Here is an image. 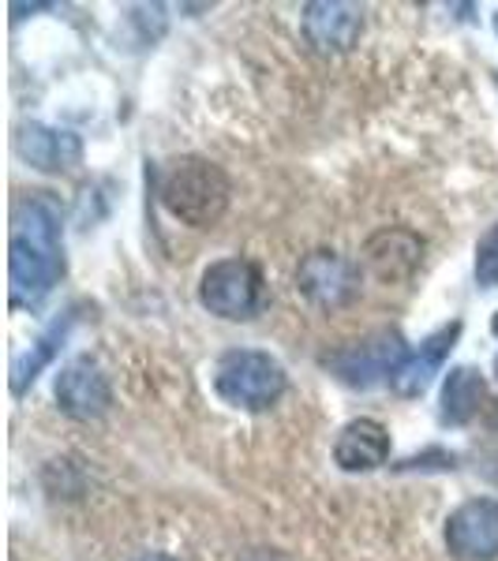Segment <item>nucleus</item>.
Listing matches in <instances>:
<instances>
[{
  "label": "nucleus",
  "mask_w": 498,
  "mask_h": 561,
  "mask_svg": "<svg viewBox=\"0 0 498 561\" xmlns=\"http://www.w3.org/2000/svg\"><path fill=\"white\" fill-rule=\"evenodd\" d=\"M65 274V217L49 192H31L12 206L8 293L12 307H38Z\"/></svg>",
  "instance_id": "nucleus-1"
},
{
  "label": "nucleus",
  "mask_w": 498,
  "mask_h": 561,
  "mask_svg": "<svg viewBox=\"0 0 498 561\" xmlns=\"http://www.w3.org/2000/svg\"><path fill=\"white\" fill-rule=\"evenodd\" d=\"M161 203L177 221L211 229L229 206V176L206 158H180L161 180Z\"/></svg>",
  "instance_id": "nucleus-2"
},
{
  "label": "nucleus",
  "mask_w": 498,
  "mask_h": 561,
  "mask_svg": "<svg viewBox=\"0 0 498 561\" xmlns=\"http://www.w3.org/2000/svg\"><path fill=\"white\" fill-rule=\"evenodd\" d=\"M214 389L240 412H267L285 393V370L270 352L233 348L214 364Z\"/></svg>",
  "instance_id": "nucleus-3"
},
{
  "label": "nucleus",
  "mask_w": 498,
  "mask_h": 561,
  "mask_svg": "<svg viewBox=\"0 0 498 561\" xmlns=\"http://www.w3.org/2000/svg\"><path fill=\"white\" fill-rule=\"evenodd\" d=\"M409 359V345L397 330H375L367 337L352 341V345L338 348L326 356V367L333 378H341L352 389H375L383 382H394V375Z\"/></svg>",
  "instance_id": "nucleus-4"
},
{
  "label": "nucleus",
  "mask_w": 498,
  "mask_h": 561,
  "mask_svg": "<svg viewBox=\"0 0 498 561\" xmlns=\"http://www.w3.org/2000/svg\"><path fill=\"white\" fill-rule=\"evenodd\" d=\"M262 300V277L259 266L248 259H222L206 266L203 280H199V304L217 319H251Z\"/></svg>",
  "instance_id": "nucleus-5"
},
{
  "label": "nucleus",
  "mask_w": 498,
  "mask_h": 561,
  "mask_svg": "<svg viewBox=\"0 0 498 561\" xmlns=\"http://www.w3.org/2000/svg\"><path fill=\"white\" fill-rule=\"evenodd\" d=\"M360 285V270L349 259H341L338 251H312L304 255V262L296 266V288L307 304L315 307H346L356 296Z\"/></svg>",
  "instance_id": "nucleus-6"
},
{
  "label": "nucleus",
  "mask_w": 498,
  "mask_h": 561,
  "mask_svg": "<svg viewBox=\"0 0 498 561\" xmlns=\"http://www.w3.org/2000/svg\"><path fill=\"white\" fill-rule=\"evenodd\" d=\"M446 547L457 561H495L498 558V502L473 497L457 505L446 520Z\"/></svg>",
  "instance_id": "nucleus-7"
},
{
  "label": "nucleus",
  "mask_w": 498,
  "mask_h": 561,
  "mask_svg": "<svg viewBox=\"0 0 498 561\" xmlns=\"http://www.w3.org/2000/svg\"><path fill=\"white\" fill-rule=\"evenodd\" d=\"M57 404H60V412L79 423L102 420L109 412V404H113V389H109V378L102 375V367L90 356L71 359L57 375Z\"/></svg>",
  "instance_id": "nucleus-8"
},
{
  "label": "nucleus",
  "mask_w": 498,
  "mask_h": 561,
  "mask_svg": "<svg viewBox=\"0 0 498 561\" xmlns=\"http://www.w3.org/2000/svg\"><path fill=\"white\" fill-rule=\"evenodd\" d=\"M423 259V240L409 229H378L375 237L364 243V270L378 285H401L420 270Z\"/></svg>",
  "instance_id": "nucleus-9"
},
{
  "label": "nucleus",
  "mask_w": 498,
  "mask_h": 561,
  "mask_svg": "<svg viewBox=\"0 0 498 561\" xmlns=\"http://www.w3.org/2000/svg\"><path fill=\"white\" fill-rule=\"evenodd\" d=\"M15 153L38 173H71L83 165V142L79 135L45 128V124H20L15 128Z\"/></svg>",
  "instance_id": "nucleus-10"
},
{
  "label": "nucleus",
  "mask_w": 498,
  "mask_h": 561,
  "mask_svg": "<svg viewBox=\"0 0 498 561\" xmlns=\"http://www.w3.org/2000/svg\"><path fill=\"white\" fill-rule=\"evenodd\" d=\"M364 31V12L346 0H315L304 8V38L319 53H349Z\"/></svg>",
  "instance_id": "nucleus-11"
},
{
  "label": "nucleus",
  "mask_w": 498,
  "mask_h": 561,
  "mask_svg": "<svg viewBox=\"0 0 498 561\" xmlns=\"http://www.w3.org/2000/svg\"><path fill=\"white\" fill-rule=\"evenodd\" d=\"M391 457V431L378 420H352L333 442V465L341 472H375Z\"/></svg>",
  "instance_id": "nucleus-12"
},
{
  "label": "nucleus",
  "mask_w": 498,
  "mask_h": 561,
  "mask_svg": "<svg viewBox=\"0 0 498 561\" xmlns=\"http://www.w3.org/2000/svg\"><path fill=\"white\" fill-rule=\"evenodd\" d=\"M461 337V322H450L442 325V330H434L428 341H423L420 348L409 352V359L401 364V370L394 375V393L401 397H420L423 389L434 382V375H439V367L446 364L450 348H454V341Z\"/></svg>",
  "instance_id": "nucleus-13"
},
{
  "label": "nucleus",
  "mask_w": 498,
  "mask_h": 561,
  "mask_svg": "<svg viewBox=\"0 0 498 561\" xmlns=\"http://www.w3.org/2000/svg\"><path fill=\"white\" fill-rule=\"evenodd\" d=\"M487 401V382L476 367H454L442 382V423L465 427Z\"/></svg>",
  "instance_id": "nucleus-14"
},
{
  "label": "nucleus",
  "mask_w": 498,
  "mask_h": 561,
  "mask_svg": "<svg viewBox=\"0 0 498 561\" xmlns=\"http://www.w3.org/2000/svg\"><path fill=\"white\" fill-rule=\"evenodd\" d=\"M71 322H76V319H71V314H65V319H60V322H53L49 330H45L42 337L31 345V352H23V356L15 359V364H12V393H23V389L31 386L45 367H49V359L57 356L60 345H65V337H68Z\"/></svg>",
  "instance_id": "nucleus-15"
},
{
  "label": "nucleus",
  "mask_w": 498,
  "mask_h": 561,
  "mask_svg": "<svg viewBox=\"0 0 498 561\" xmlns=\"http://www.w3.org/2000/svg\"><path fill=\"white\" fill-rule=\"evenodd\" d=\"M473 270H476L479 288H498V221L484 232V237H479Z\"/></svg>",
  "instance_id": "nucleus-16"
},
{
  "label": "nucleus",
  "mask_w": 498,
  "mask_h": 561,
  "mask_svg": "<svg viewBox=\"0 0 498 561\" xmlns=\"http://www.w3.org/2000/svg\"><path fill=\"white\" fill-rule=\"evenodd\" d=\"M135 561H177V558H169V554H139Z\"/></svg>",
  "instance_id": "nucleus-17"
},
{
  "label": "nucleus",
  "mask_w": 498,
  "mask_h": 561,
  "mask_svg": "<svg viewBox=\"0 0 498 561\" xmlns=\"http://www.w3.org/2000/svg\"><path fill=\"white\" fill-rule=\"evenodd\" d=\"M491 333H495V337H498V314H495V319H491Z\"/></svg>",
  "instance_id": "nucleus-18"
},
{
  "label": "nucleus",
  "mask_w": 498,
  "mask_h": 561,
  "mask_svg": "<svg viewBox=\"0 0 498 561\" xmlns=\"http://www.w3.org/2000/svg\"><path fill=\"white\" fill-rule=\"evenodd\" d=\"M495 31H498V15H495Z\"/></svg>",
  "instance_id": "nucleus-19"
}]
</instances>
